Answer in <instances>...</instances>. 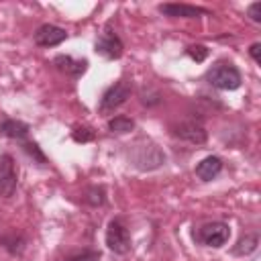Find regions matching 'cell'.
<instances>
[{
	"instance_id": "cell-9",
	"label": "cell",
	"mask_w": 261,
	"mask_h": 261,
	"mask_svg": "<svg viewBox=\"0 0 261 261\" xmlns=\"http://www.w3.org/2000/svg\"><path fill=\"white\" fill-rule=\"evenodd\" d=\"M159 10L165 16H173V18H198L200 14H206L204 8L190 6V4H161Z\"/></svg>"
},
{
	"instance_id": "cell-3",
	"label": "cell",
	"mask_w": 261,
	"mask_h": 261,
	"mask_svg": "<svg viewBox=\"0 0 261 261\" xmlns=\"http://www.w3.org/2000/svg\"><path fill=\"white\" fill-rule=\"evenodd\" d=\"M106 247L116 253V255H124L130 251V234L126 230V226L120 220H112L106 228Z\"/></svg>"
},
{
	"instance_id": "cell-18",
	"label": "cell",
	"mask_w": 261,
	"mask_h": 261,
	"mask_svg": "<svg viewBox=\"0 0 261 261\" xmlns=\"http://www.w3.org/2000/svg\"><path fill=\"white\" fill-rule=\"evenodd\" d=\"M94 139V133L90 130V128H75L73 130V141H77V143H88V141H92Z\"/></svg>"
},
{
	"instance_id": "cell-16",
	"label": "cell",
	"mask_w": 261,
	"mask_h": 261,
	"mask_svg": "<svg viewBox=\"0 0 261 261\" xmlns=\"http://www.w3.org/2000/svg\"><path fill=\"white\" fill-rule=\"evenodd\" d=\"M188 55H190L194 61H204L206 55H208V49H206L204 45H192V47H188Z\"/></svg>"
},
{
	"instance_id": "cell-20",
	"label": "cell",
	"mask_w": 261,
	"mask_h": 261,
	"mask_svg": "<svg viewBox=\"0 0 261 261\" xmlns=\"http://www.w3.org/2000/svg\"><path fill=\"white\" fill-rule=\"evenodd\" d=\"M247 14L251 16V20L261 22V2H253V4L247 8Z\"/></svg>"
},
{
	"instance_id": "cell-10",
	"label": "cell",
	"mask_w": 261,
	"mask_h": 261,
	"mask_svg": "<svg viewBox=\"0 0 261 261\" xmlns=\"http://www.w3.org/2000/svg\"><path fill=\"white\" fill-rule=\"evenodd\" d=\"M220 171H222V161H220L218 157H214V155L204 157V159L196 165V175H198L200 179H204V181L214 179Z\"/></svg>"
},
{
	"instance_id": "cell-21",
	"label": "cell",
	"mask_w": 261,
	"mask_h": 261,
	"mask_svg": "<svg viewBox=\"0 0 261 261\" xmlns=\"http://www.w3.org/2000/svg\"><path fill=\"white\" fill-rule=\"evenodd\" d=\"M249 53H251V57H253L257 63H261V43H253L251 49H249Z\"/></svg>"
},
{
	"instance_id": "cell-2",
	"label": "cell",
	"mask_w": 261,
	"mask_h": 261,
	"mask_svg": "<svg viewBox=\"0 0 261 261\" xmlns=\"http://www.w3.org/2000/svg\"><path fill=\"white\" fill-rule=\"evenodd\" d=\"M130 92H133V88H130V84H128L126 80L114 82V84L102 94V98H100V106H98L100 112L106 114V112H112L114 108L122 106V104L130 98Z\"/></svg>"
},
{
	"instance_id": "cell-5",
	"label": "cell",
	"mask_w": 261,
	"mask_h": 261,
	"mask_svg": "<svg viewBox=\"0 0 261 261\" xmlns=\"http://www.w3.org/2000/svg\"><path fill=\"white\" fill-rule=\"evenodd\" d=\"M16 190V167L10 155H0V196L10 198Z\"/></svg>"
},
{
	"instance_id": "cell-8",
	"label": "cell",
	"mask_w": 261,
	"mask_h": 261,
	"mask_svg": "<svg viewBox=\"0 0 261 261\" xmlns=\"http://www.w3.org/2000/svg\"><path fill=\"white\" fill-rule=\"evenodd\" d=\"M173 135L179 137V139H184V141H188V143H196V145H200V143L206 141L204 126L198 124V122H194V120H188V122H181L179 126H175Z\"/></svg>"
},
{
	"instance_id": "cell-6",
	"label": "cell",
	"mask_w": 261,
	"mask_h": 261,
	"mask_svg": "<svg viewBox=\"0 0 261 261\" xmlns=\"http://www.w3.org/2000/svg\"><path fill=\"white\" fill-rule=\"evenodd\" d=\"M96 53H100L106 59H116L122 55V41L118 39L116 33L104 31L100 35V39L96 41Z\"/></svg>"
},
{
	"instance_id": "cell-17",
	"label": "cell",
	"mask_w": 261,
	"mask_h": 261,
	"mask_svg": "<svg viewBox=\"0 0 261 261\" xmlns=\"http://www.w3.org/2000/svg\"><path fill=\"white\" fill-rule=\"evenodd\" d=\"M22 149H24V151H27L31 157H35L39 163H45V161H47V159H45V155L41 153V149H39L35 143H22Z\"/></svg>"
},
{
	"instance_id": "cell-14",
	"label": "cell",
	"mask_w": 261,
	"mask_h": 261,
	"mask_svg": "<svg viewBox=\"0 0 261 261\" xmlns=\"http://www.w3.org/2000/svg\"><path fill=\"white\" fill-rule=\"evenodd\" d=\"M257 243H259L257 234H247V237H243L239 241V247L234 249V253L237 255H249V253H253L257 249Z\"/></svg>"
},
{
	"instance_id": "cell-19",
	"label": "cell",
	"mask_w": 261,
	"mask_h": 261,
	"mask_svg": "<svg viewBox=\"0 0 261 261\" xmlns=\"http://www.w3.org/2000/svg\"><path fill=\"white\" fill-rule=\"evenodd\" d=\"M88 194H90V196H88V202H90V204L98 206V204L104 202V190H102V188H92Z\"/></svg>"
},
{
	"instance_id": "cell-11",
	"label": "cell",
	"mask_w": 261,
	"mask_h": 261,
	"mask_svg": "<svg viewBox=\"0 0 261 261\" xmlns=\"http://www.w3.org/2000/svg\"><path fill=\"white\" fill-rule=\"evenodd\" d=\"M53 63L57 65V69H61V71H65L67 75H73V77L82 75L86 71V65H88V61H84V59L82 61H75L69 55H59V57H55Z\"/></svg>"
},
{
	"instance_id": "cell-1",
	"label": "cell",
	"mask_w": 261,
	"mask_h": 261,
	"mask_svg": "<svg viewBox=\"0 0 261 261\" xmlns=\"http://www.w3.org/2000/svg\"><path fill=\"white\" fill-rule=\"evenodd\" d=\"M206 80L218 88V90H237L241 86V71L228 63V61H218L206 71Z\"/></svg>"
},
{
	"instance_id": "cell-15",
	"label": "cell",
	"mask_w": 261,
	"mask_h": 261,
	"mask_svg": "<svg viewBox=\"0 0 261 261\" xmlns=\"http://www.w3.org/2000/svg\"><path fill=\"white\" fill-rule=\"evenodd\" d=\"M65 261H100V253L98 251H82V253L69 255Z\"/></svg>"
},
{
	"instance_id": "cell-7",
	"label": "cell",
	"mask_w": 261,
	"mask_h": 261,
	"mask_svg": "<svg viewBox=\"0 0 261 261\" xmlns=\"http://www.w3.org/2000/svg\"><path fill=\"white\" fill-rule=\"evenodd\" d=\"M65 39H67V33L55 24H43L35 33V43L39 47H55V45L63 43Z\"/></svg>"
},
{
	"instance_id": "cell-13",
	"label": "cell",
	"mask_w": 261,
	"mask_h": 261,
	"mask_svg": "<svg viewBox=\"0 0 261 261\" xmlns=\"http://www.w3.org/2000/svg\"><path fill=\"white\" fill-rule=\"evenodd\" d=\"M108 128L112 130V133H130L133 128H135V122L130 120V118H126V116H114L110 122H108Z\"/></svg>"
},
{
	"instance_id": "cell-4",
	"label": "cell",
	"mask_w": 261,
	"mask_h": 261,
	"mask_svg": "<svg viewBox=\"0 0 261 261\" xmlns=\"http://www.w3.org/2000/svg\"><path fill=\"white\" fill-rule=\"evenodd\" d=\"M228 237H230V228L224 222H208V224L200 226V230H198V241L202 245L214 247V249L226 245Z\"/></svg>"
},
{
	"instance_id": "cell-12",
	"label": "cell",
	"mask_w": 261,
	"mask_h": 261,
	"mask_svg": "<svg viewBox=\"0 0 261 261\" xmlns=\"http://www.w3.org/2000/svg\"><path fill=\"white\" fill-rule=\"evenodd\" d=\"M0 133L6 135L8 139H16V141H22L27 135H29V124L22 122V120H14V118H8L0 124Z\"/></svg>"
}]
</instances>
